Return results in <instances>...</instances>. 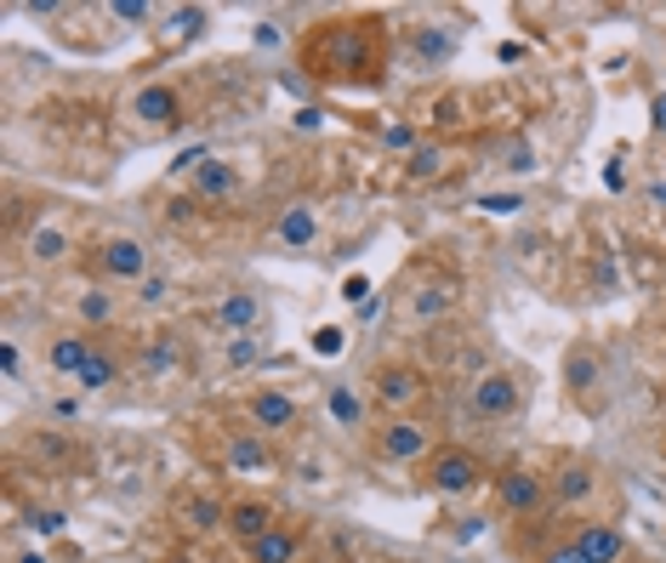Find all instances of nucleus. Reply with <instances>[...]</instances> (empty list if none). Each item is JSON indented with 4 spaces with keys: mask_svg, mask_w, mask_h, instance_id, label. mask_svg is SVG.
Here are the masks:
<instances>
[{
    "mask_svg": "<svg viewBox=\"0 0 666 563\" xmlns=\"http://www.w3.org/2000/svg\"><path fill=\"white\" fill-rule=\"evenodd\" d=\"M467 409H473V421H513L518 409H525V381H518V370H507V365L473 370V381H467Z\"/></svg>",
    "mask_w": 666,
    "mask_h": 563,
    "instance_id": "nucleus-1",
    "label": "nucleus"
},
{
    "mask_svg": "<svg viewBox=\"0 0 666 563\" xmlns=\"http://www.w3.org/2000/svg\"><path fill=\"white\" fill-rule=\"evenodd\" d=\"M370 439H377V455H382V461H399V467L433 455V427L416 421V416H382Z\"/></svg>",
    "mask_w": 666,
    "mask_h": 563,
    "instance_id": "nucleus-2",
    "label": "nucleus"
},
{
    "mask_svg": "<svg viewBox=\"0 0 666 563\" xmlns=\"http://www.w3.org/2000/svg\"><path fill=\"white\" fill-rule=\"evenodd\" d=\"M428 393V376L416 365H377V376H370V399H377V409H387V416H410L416 404H422Z\"/></svg>",
    "mask_w": 666,
    "mask_h": 563,
    "instance_id": "nucleus-3",
    "label": "nucleus"
},
{
    "mask_svg": "<svg viewBox=\"0 0 666 563\" xmlns=\"http://www.w3.org/2000/svg\"><path fill=\"white\" fill-rule=\"evenodd\" d=\"M479 484H484V461L473 450L451 444V450L428 455V490H439V495H473Z\"/></svg>",
    "mask_w": 666,
    "mask_h": 563,
    "instance_id": "nucleus-4",
    "label": "nucleus"
},
{
    "mask_svg": "<svg viewBox=\"0 0 666 563\" xmlns=\"http://www.w3.org/2000/svg\"><path fill=\"white\" fill-rule=\"evenodd\" d=\"M547 501H553L547 473H535V467H502L496 473V506L507 518H535Z\"/></svg>",
    "mask_w": 666,
    "mask_h": 563,
    "instance_id": "nucleus-5",
    "label": "nucleus"
},
{
    "mask_svg": "<svg viewBox=\"0 0 666 563\" xmlns=\"http://www.w3.org/2000/svg\"><path fill=\"white\" fill-rule=\"evenodd\" d=\"M91 262H97V273L103 279H114V285H143L148 273V245L143 240H132V234H114V240H103L91 250Z\"/></svg>",
    "mask_w": 666,
    "mask_h": 563,
    "instance_id": "nucleus-6",
    "label": "nucleus"
},
{
    "mask_svg": "<svg viewBox=\"0 0 666 563\" xmlns=\"http://www.w3.org/2000/svg\"><path fill=\"white\" fill-rule=\"evenodd\" d=\"M456 302H461V285L451 273H433V279H422V285L410 291L405 314H410V325H439V319L456 314Z\"/></svg>",
    "mask_w": 666,
    "mask_h": 563,
    "instance_id": "nucleus-7",
    "label": "nucleus"
},
{
    "mask_svg": "<svg viewBox=\"0 0 666 563\" xmlns=\"http://www.w3.org/2000/svg\"><path fill=\"white\" fill-rule=\"evenodd\" d=\"M370 58H365V29L359 23H336V29H325V69L331 81H348V74H359Z\"/></svg>",
    "mask_w": 666,
    "mask_h": 563,
    "instance_id": "nucleus-8",
    "label": "nucleus"
},
{
    "mask_svg": "<svg viewBox=\"0 0 666 563\" xmlns=\"http://www.w3.org/2000/svg\"><path fill=\"white\" fill-rule=\"evenodd\" d=\"M245 416H251L257 432H291L296 421H303V404H296L285 388H257L251 399H245Z\"/></svg>",
    "mask_w": 666,
    "mask_h": 563,
    "instance_id": "nucleus-9",
    "label": "nucleus"
},
{
    "mask_svg": "<svg viewBox=\"0 0 666 563\" xmlns=\"http://www.w3.org/2000/svg\"><path fill=\"white\" fill-rule=\"evenodd\" d=\"M222 467L229 473H274L280 467V455L268 450V432H229L222 439Z\"/></svg>",
    "mask_w": 666,
    "mask_h": 563,
    "instance_id": "nucleus-10",
    "label": "nucleus"
},
{
    "mask_svg": "<svg viewBox=\"0 0 666 563\" xmlns=\"http://www.w3.org/2000/svg\"><path fill=\"white\" fill-rule=\"evenodd\" d=\"M262 314H268V302L257 291H229L211 307V325L222 330V336H251V330L262 325Z\"/></svg>",
    "mask_w": 666,
    "mask_h": 563,
    "instance_id": "nucleus-11",
    "label": "nucleus"
},
{
    "mask_svg": "<svg viewBox=\"0 0 666 563\" xmlns=\"http://www.w3.org/2000/svg\"><path fill=\"white\" fill-rule=\"evenodd\" d=\"M132 120L148 125V132H160V125H177V120H183V97H177V86L148 81V86L132 97Z\"/></svg>",
    "mask_w": 666,
    "mask_h": 563,
    "instance_id": "nucleus-12",
    "label": "nucleus"
},
{
    "mask_svg": "<svg viewBox=\"0 0 666 563\" xmlns=\"http://www.w3.org/2000/svg\"><path fill=\"white\" fill-rule=\"evenodd\" d=\"M313 240H319V211L308 199H291L280 211V222H274V245L296 256V250H313Z\"/></svg>",
    "mask_w": 666,
    "mask_h": 563,
    "instance_id": "nucleus-13",
    "label": "nucleus"
},
{
    "mask_svg": "<svg viewBox=\"0 0 666 563\" xmlns=\"http://www.w3.org/2000/svg\"><path fill=\"white\" fill-rule=\"evenodd\" d=\"M370 404H377V399L359 393L354 381H331V388H325V416H331L342 432H365V427H370Z\"/></svg>",
    "mask_w": 666,
    "mask_h": 563,
    "instance_id": "nucleus-14",
    "label": "nucleus"
},
{
    "mask_svg": "<svg viewBox=\"0 0 666 563\" xmlns=\"http://www.w3.org/2000/svg\"><path fill=\"white\" fill-rule=\"evenodd\" d=\"M570 541H576V552H581L587 563H621V558H632V552H627V535L615 529V524H581Z\"/></svg>",
    "mask_w": 666,
    "mask_h": 563,
    "instance_id": "nucleus-15",
    "label": "nucleus"
},
{
    "mask_svg": "<svg viewBox=\"0 0 666 563\" xmlns=\"http://www.w3.org/2000/svg\"><path fill=\"white\" fill-rule=\"evenodd\" d=\"M547 490L558 506H581L592 490H599V467L592 461H564L558 473H547Z\"/></svg>",
    "mask_w": 666,
    "mask_h": 563,
    "instance_id": "nucleus-16",
    "label": "nucleus"
},
{
    "mask_svg": "<svg viewBox=\"0 0 666 563\" xmlns=\"http://www.w3.org/2000/svg\"><path fill=\"white\" fill-rule=\"evenodd\" d=\"M274 524H280V518H274V506H268V501H257V495L229 501V535H234V541L251 547V541H262V535L274 529Z\"/></svg>",
    "mask_w": 666,
    "mask_h": 563,
    "instance_id": "nucleus-17",
    "label": "nucleus"
},
{
    "mask_svg": "<svg viewBox=\"0 0 666 563\" xmlns=\"http://www.w3.org/2000/svg\"><path fill=\"white\" fill-rule=\"evenodd\" d=\"M23 250H29V262H40V268H58L63 256L74 250V240H69V228H58V222H35L29 240H23Z\"/></svg>",
    "mask_w": 666,
    "mask_h": 563,
    "instance_id": "nucleus-18",
    "label": "nucleus"
},
{
    "mask_svg": "<svg viewBox=\"0 0 666 563\" xmlns=\"http://www.w3.org/2000/svg\"><path fill=\"white\" fill-rule=\"evenodd\" d=\"M245 552H251V563H303V535H296L291 524H274L262 541H251Z\"/></svg>",
    "mask_w": 666,
    "mask_h": 563,
    "instance_id": "nucleus-19",
    "label": "nucleus"
},
{
    "mask_svg": "<svg viewBox=\"0 0 666 563\" xmlns=\"http://www.w3.org/2000/svg\"><path fill=\"white\" fill-rule=\"evenodd\" d=\"M234 188H239V171H234V160H206L200 171H194V199H234Z\"/></svg>",
    "mask_w": 666,
    "mask_h": 563,
    "instance_id": "nucleus-20",
    "label": "nucleus"
},
{
    "mask_svg": "<svg viewBox=\"0 0 666 563\" xmlns=\"http://www.w3.org/2000/svg\"><path fill=\"white\" fill-rule=\"evenodd\" d=\"M74 381H81V393H103V388H114V381H120V358H114V347H109V342H97V347H91V358L81 365V376H74Z\"/></svg>",
    "mask_w": 666,
    "mask_h": 563,
    "instance_id": "nucleus-21",
    "label": "nucleus"
},
{
    "mask_svg": "<svg viewBox=\"0 0 666 563\" xmlns=\"http://www.w3.org/2000/svg\"><path fill=\"white\" fill-rule=\"evenodd\" d=\"M91 336H81V330H69V336H52V353H46V358H52V370L58 376H81V365H86V358H91Z\"/></svg>",
    "mask_w": 666,
    "mask_h": 563,
    "instance_id": "nucleus-22",
    "label": "nucleus"
},
{
    "mask_svg": "<svg viewBox=\"0 0 666 563\" xmlns=\"http://www.w3.org/2000/svg\"><path fill=\"white\" fill-rule=\"evenodd\" d=\"M137 365L148 370V376H171L183 365V342L177 336H148L143 347H137Z\"/></svg>",
    "mask_w": 666,
    "mask_h": 563,
    "instance_id": "nucleus-23",
    "label": "nucleus"
},
{
    "mask_svg": "<svg viewBox=\"0 0 666 563\" xmlns=\"http://www.w3.org/2000/svg\"><path fill=\"white\" fill-rule=\"evenodd\" d=\"M262 358H268V342L257 336V330H251V336H229V342H222V370H257L262 365Z\"/></svg>",
    "mask_w": 666,
    "mask_h": 563,
    "instance_id": "nucleus-24",
    "label": "nucleus"
},
{
    "mask_svg": "<svg viewBox=\"0 0 666 563\" xmlns=\"http://www.w3.org/2000/svg\"><path fill=\"white\" fill-rule=\"evenodd\" d=\"M564 376H570V393L587 404V393L599 388V353L587 347H570V358H564Z\"/></svg>",
    "mask_w": 666,
    "mask_h": 563,
    "instance_id": "nucleus-25",
    "label": "nucleus"
},
{
    "mask_svg": "<svg viewBox=\"0 0 666 563\" xmlns=\"http://www.w3.org/2000/svg\"><path fill=\"white\" fill-rule=\"evenodd\" d=\"M410 46H416V58H422V63H444V58H456V35L433 29V23H422V29L410 35Z\"/></svg>",
    "mask_w": 666,
    "mask_h": 563,
    "instance_id": "nucleus-26",
    "label": "nucleus"
},
{
    "mask_svg": "<svg viewBox=\"0 0 666 563\" xmlns=\"http://www.w3.org/2000/svg\"><path fill=\"white\" fill-rule=\"evenodd\" d=\"M439 171H444V148H439V143H422V148L405 160V176H410V183H433Z\"/></svg>",
    "mask_w": 666,
    "mask_h": 563,
    "instance_id": "nucleus-27",
    "label": "nucleus"
},
{
    "mask_svg": "<svg viewBox=\"0 0 666 563\" xmlns=\"http://www.w3.org/2000/svg\"><path fill=\"white\" fill-rule=\"evenodd\" d=\"M183 512H188L194 529H229V506H217V501H206V495H194Z\"/></svg>",
    "mask_w": 666,
    "mask_h": 563,
    "instance_id": "nucleus-28",
    "label": "nucleus"
},
{
    "mask_svg": "<svg viewBox=\"0 0 666 563\" xmlns=\"http://www.w3.org/2000/svg\"><path fill=\"white\" fill-rule=\"evenodd\" d=\"M74 307H81L86 325H109V319H114V296H103V291H86Z\"/></svg>",
    "mask_w": 666,
    "mask_h": 563,
    "instance_id": "nucleus-29",
    "label": "nucleus"
},
{
    "mask_svg": "<svg viewBox=\"0 0 666 563\" xmlns=\"http://www.w3.org/2000/svg\"><path fill=\"white\" fill-rule=\"evenodd\" d=\"M342 347H348V330H342V325H319L313 330V353L319 358H336Z\"/></svg>",
    "mask_w": 666,
    "mask_h": 563,
    "instance_id": "nucleus-30",
    "label": "nucleus"
},
{
    "mask_svg": "<svg viewBox=\"0 0 666 563\" xmlns=\"http://www.w3.org/2000/svg\"><path fill=\"white\" fill-rule=\"evenodd\" d=\"M63 524H69L63 506H35V512H29V529H35V535H63Z\"/></svg>",
    "mask_w": 666,
    "mask_h": 563,
    "instance_id": "nucleus-31",
    "label": "nucleus"
},
{
    "mask_svg": "<svg viewBox=\"0 0 666 563\" xmlns=\"http://www.w3.org/2000/svg\"><path fill=\"white\" fill-rule=\"evenodd\" d=\"M206 160H217V154H211L206 143H194V148H183L177 160H171V176H194V171H200Z\"/></svg>",
    "mask_w": 666,
    "mask_h": 563,
    "instance_id": "nucleus-32",
    "label": "nucleus"
},
{
    "mask_svg": "<svg viewBox=\"0 0 666 563\" xmlns=\"http://www.w3.org/2000/svg\"><path fill=\"white\" fill-rule=\"evenodd\" d=\"M382 143H387L393 154H416V148H422V132H416V125H387Z\"/></svg>",
    "mask_w": 666,
    "mask_h": 563,
    "instance_id": "nucleus-33",
    "label": "nucleus"
},
{
    "mask_svg": "<svg viewBox=\"0 0 666 563\" xmlns=\"http://www.w3.org/2000/svg\"><path fill=\"white\" fill-rule=\"evenodd\" d=\"M132 296H137V302H148V307H155V302H165V296H171V279H165V273H148L143 285H132Z\"/></svg>",
    "mask_w": 666,
    "mask_h": 563,
    "instance_id": "nucleus-34",
    "label": "nucleus"
},
{
    "mask_svg": "<svg viewBox=\"0 0 666 563\" xmlns=\"http://www.w3.org/2000/svg\"><path fill=\"white\" fill-rule=\"evenodd\" d=\"M171 29H177V35H200L206 29V7H177V12H171Z\"/></svg>",
    "mask_w": 666,
    "mask_h": 563,
    "instance_id": "nucleus-35",
    "label": "nucleus"
},
{
    "mask_svg": "<svg viewBox=\"0 0 666 563\" xmlns=\"http://www.w3.org/2000/svg\"><path fill=\"white\" fill-rule=\"evenodd\" d=\"M518 205H525V194H484L479 211H490V217H513Z\"/></svg>",
    "mask_w": 666,
    "mask_h": 563,
    "instance_id": "nucleus-36",
    "label": "nucleus"
},
{
    "mask_svg": "<svg viewBox=\"0 0 666 563\" xmlns=\"http://www.w3.org/2000/svg\"><path fill=\"white\" fill-rule=\"evenodd\" d=\"M148 12H155L148 0H114L109 7V17H120V23H148Z\"/></svg>",
    "mask_w": 666,
    "mask_h": 563,
    "instance_id": "nucleus-37",
    "label": "nucleus"
},
{
    "mask_svg": "<svg viewBox=\"0 0 666 563\" xmlns=\"http://www.w3.org/2000/svg\"><path fill=\"white\" fill-rule=\"evenodd\" d=\"M342 302H348V307H365V302H370V279H365V273L342 279Z\"/></svg>",
    "mask_w": 666,
    "mask_h": 563,
    "instance_id": "nucleus-38",
    "label": "nucleus"
},
{
    "mask_svg": "<svg viewBox=\"0 0 666 563\" xmlns=\"http://www.w3.org/2000/svg\"><path fill=\"white\" fill-rule=\"evenodd\" d=\"M541 563H587V558L576 552V541H558V547H547V552H541Z\"/></svg>",
    "mask_w": 666,
    "mask_h": 563,
    "instance_id": "nucleus-39",
    "label": "nucleus"
},
{
    "mask_svg": "<svg viewBox=\"0 0 666 563\" xmlns=\"http://www.w3.org/2000/svg\"><path fill=\"white\" fill-rule=\"evenodd\" d=\"M17 365H23V353H17V342H0V370H7V376H17Z\"/></svg>",
    "mask_w": 666,
    "mask_h": 563,
    "instance_id": "nucleus-40",
    "label": "nucleus"
},
{
    "mask_svg": "<svg viewBox=\"0 0 666 563\" xmlns=\"http://www.w3.org/2000/svg\"><path fill=\"white\" fill-rule=\"evenodd\" d=\"M257 46H280L285 35H280V23H257V35H251Z\"/></svg>",
    "mask_w": 666,
    "mask_h": 563,
    "instance_id": "nucleus-41",
    "label": "nucleus"
},
{
    "mask_svg": "<svg viewBox=\"0 0 666 563\" xmlns=\"http://www.w3.org/2000/svg\"><path fill=\"white\" fill-rule=\"evenodd\" d=\"M23 12H29V17H58L63 7H58V0H29V7H23Z\"/></svg>",
    "mask_w": 666,
    "mask_h": 563,
    "instance_id": "nucleus-42",
    "label": "nucleus"
},
{
    "mask_svg": "<svg viewBox=\"0 0 666 563\" xmlns=\"http://www.w3.org/2000/svg\"><path fill=\"white\" fill-rule=\"evenodd\" d=\"M507 166H513V171H530L535 160H530V148H525V143H513V160H507Z\"/></svg>",
    "mask_w": 666,
    "mask_h": 563,
    "instance_id": "nucleus-43",
    "label": "nucleus"
},
{
    "mask_svg": "<svg viewBox=\"0 0 666 563\" xmlns=\"http://www.w3.org/2000/svg\"><path fill=\"white\" fill-rule=\"evenodd\" d=\"M650 120H655V132H666V91L650 102Z\"/></svg>",
    "mask_w": 666,
    "mask_h": 563,
    "instance_id": "nucleus-44",
    "label": "nucleus"
},
{
    "mask_svg": "<svg viewBox=\"0 0 666 563\" xmlns=\"http://www.w3.org/2000/svg\"><path fill=\"white\" fill-rule=\"evenodd\" d=\"M650 199H655V205H666V183H655V188H650Z\"/></svg>",
    "mask_w": 666,
    "mask_h": 563,
    "instance_id": "nucleus-45",
    "label": "nucleus"
},
{
    "mask_svg": "<svg viewBox=\"0 0 666 563\" xmlns=\"http://www.w3.org/2000/svg\"><path fill=\"white\" fill-rule=\"evenodd\" d=\"M171 563H194V558H171Z\"/></svg>",
    "mask_w": 666,
    "mask_h": 563,
    "instance_id": "nucleus-46",
    "label": "nucleus"
},
{
    "mask_svg": "<svg viewBox=\"0 0 666 563\" xmlns=\"http://www.w3.org/2000/svg\"><path fill=\"white\" fill-rule=\"evenodd\" d=\"M621 563H644V558H621Z\"/></svg>",
    "mask_w": 666,
    "mask_h": 563,
    "instance_id": "nucleus-47",
    "label": "nucleus"
}]
</instances>
